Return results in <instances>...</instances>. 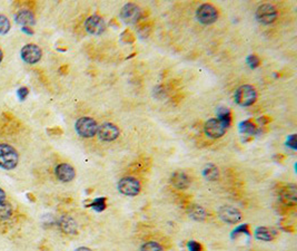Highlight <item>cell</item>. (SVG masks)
Instances as JSON below:
<instances>
[{
    "label": "cell",
    "instance_id": "cell-11",
    "mask_svg": "<svg viewBox=\"0 0 297 251\" xmlns=\"http://www.w3.org/2000/svg\"><path fill=\"white\" fill-rule=\"evenodd\" d=\"M119 130L116 126L115 124L113 123H104L101 124L100 126H98L97 134L99 136V139L101 141H105V142H112V141H115L118 136H119Z\"/></svg>",
    "mask_w": 297,
    "mask_h": 251
},
{
    "label": "cell",
    "instance_id": "cell-4",
    "mask_svg": "<svg viewBox=\"0 0 297 251\" xmlns=\"http://www.w3.org/2000/svg\"><path fill=\"white\" fill-rule=\"evenodd\" d=\"M196 17L201 24L212 25L218 19V11L211 3H204L197 9Z\"/></svg>",
    "mask_w": 297,
    "mask_h": 251
},
{
    "label": "cell",
    "instance_id": "cell-3",
    "mask_svg": "<svg viewBox=\"0 0 297 251\" xmlns=\"http://www.w3.org/2000/svg\"><path fill=\"white\" fill-rule=\"evenodd\" d=\"M257 100L256 90L252 85L239 86L235 92V102L241 106H250Z\"/></svg>",
    "mask_w": 297,
    "mask_h": 251
},
{
    "label": "cell",
    "instance_id": "cell-25",
    "mask_svg": "<svg viewBox=\"0 0 297 251\" xmlns=\"http://www.w3.org/2000/svg\"><path fill=\"white\" fill-rule=\"evenodd\" d=\"M140 251H164V248L158 242L149 241L144 243L142 248H140Z\"/></svg>",
    "mask_w": 297,
    "mask_h": 251
},
{
    "label": "cell",
    "instance_id": "cell-28",
    "mask_svg": "<svg viewBox=\"0 0 297 251\" xmlns=\"http://www.w3.org/2000/svg\"><path fill=\"white\" fill-rule=\"evenodd\" d=\"M247 64H248L252 68H256L258 65H260V59H258V57L256 55H250L248 56V58H247Z\"/></svg>",
    "mask_w": 297,
    "mask_h": 251
},
{
    "label": "cell",
    "instance_id": "cell-2",
    "mask_svg": "<svg viewBox=\"0 0 297 251\" xmlns=\"http://www.w3.org/2000/svg\"><path fill=\"white\" fill-rule=\"evenodd\" d=\"M75 128L79 136H82V138H85V139H89L97 134L98 124H97V122L94 119H91V117L83 116L76 122Z\"/></svg>",
    "mask_w": 297,
    "mask_h": 251
},
{
    "label": "cell",
    "instance_id": "cell-18",
    "mask_svg": "<svg viewBox=\"0 0 297 251\" xmlns=\"http://www.w3.org/2000/svg\"><path fill=\"white\" fill-rule=\"evenodd\" d=\"M203 174L205 179H207L209 181H216L219 178V171L214 164H208L205 166Z\"/></svg>",
    "mask_w": 297,
    "mask_h": 251
},
{
    "label": "cell",
    "instance_id": "cell-17",
    "mask_svg": "<svg viewBox=\"0 0 297 251\" xmlns=\"http://www.w3.org/2000/svg\"><path fill=\"white\" fill-rule=\"evenodd\" d=\"M189 216L190 218H193L194 220H196V221H203L205 219V216H206V214H205V210L199 205H192V207L189 208Z\"/></svg>",
    "mask_w": 297,
    "mask_h": 251
},
{
    "label": "cell",
    "instance_id": "cell-19",
    "mask_svg": "<svg viewBox=\"0 0 297 251\" xmlns=\"http://www.w3.org/2000/svg\"><path fill=\"white\" fill-rule=\"evenodd\" d=\"M280 195L283 197V199L287 201H293L295 202L296 201V185L294 184H289L280 191Z\"/></svg>",
    "mask_w": 297,
    "mask_h": 251
},
{
    "label": "cell",
    "instance_id": "cell-29",
    "mask_svg": "<svg viewBox=\"0 0 297 251\" xmlns=\"http://www.w3.org/2000/svg\"><path fill=\"white\" fill-rule=\"evenodd\" d=\"M241 233H246V234H249V231H248V226L247 224H242V226H239L237 229L233 231V237H236V235L241 234Z\"/></svg>",
    "mask_w": 297,
    "mask_h": 251
},
{
    "label": "cell",
    "instance_id": "cell-24",
    "mask_svg": "<svg viewBox=\"0 0 297 251\" xmlns=\"http://www.w3.org/2000/svg\"><path fill=\"white\" fill-rule=\"evenodd\" d=\"M10 30V21L5 15L0 14V35H6Z\"/></svg>",
    "mask_w": 297,
    "mask_h": 251
},
{
    "label": "cell",
    "instance_id": "cell-35",
    "mask_svg": "<svg viewBox=\"0 0 297 251\" xmlns=\"http://www.w3.org/2000/svg\"><path fill=\"white\" fill-rule=\"evenodd\" d=\"M2 59H3V53H2L1 49H0V63L2 62Z\"/></svg>",
    "mask_w": 297,
    "mask_h": 251
},
{
    "label": "cell",
    "instance_id": "cell-1",
    "mask_svg": "<svg viewBox=\"0 0 297 251\" xmlns=\"http://www.w3.org/2000/svg\"><path fill=\"white\" fill-rule=\"evenodd\" d=\"M19 163V154L14 146L7 143L0 144V167L14 170Z\"/></svg>",
    "mask_w": 297,
    "mask_h": 251
},
{
    "label": "cell",
    "instance_id": "cell-8",
    "mask_svg": "<svg viewBox=\"0 0 297 251\" xmlns=\"http://www.w3.org/2000/svg\"><path fill=\"white\" fill-rule=\"evenodd\" d=\"M142 17V10L135 3H126L120 10V18L126 24H136Z\"/></svg>",
    "mask_w": 297,
    "mask_h": 251
},
{
    "label": "cell",
    "instance_id": "cell-15",
    "mask_svg": "<svg viewBox=\"0 0 297 251\" xmlns=\"http://www.w3.org/2000/svg\"><path fill=\"white\" fill-rule=\"evenodd\" d=\"M171 184L177 189H187L190 184V179L182 171H176L171 176Z\"/></svg>",
    "mask_w": 297,
    "mask_h": 251
},
{
    "label": "cell",
    "instance_id": "cell-5",
    "mask_svg": "<svg viewBox=\"0 0 297 251\" xmlns=\"http://www.w3.org/2000/svg\"><path fill=\"white\" fill-rule=\"evenodd\" d=\"M20 56L26 64L33 65V64H37L41 59L43 51L36 44H27L21 48Z\"/></svg>",
    "mask_w": 297,
    "mask_h": 251
},
{
    "label": "cell",
    "instance_id": "cell-7",
    "mask_svg": "<svg viewBox=\"0 0 297 251\" xmlns=\"http://www.w3.org/2000/svg\"><path fill=\"white\" fill-rule=\"evenodd\" d=\"M118 190L124 196L135 197L140 192V183L137 179L132 177L123 178L118 183Z\"/></svg>",
    "mask_w": 297,
    "mask_h": 251
},
{
    "label": "cell",
    "instance_id": "cell-27",
    "mask_svg": "<svg viewBox=\"0 0 297 251\" xmlns=\"http://www.w3.org/2000/svg\"><path fill=\"white\" fill-rule=\"evenodd\" d=\"M28 94H29V90H28V87H26V86L19 87L17 90V96L20 101H25L26 98H27Z\"/></svg>",
    "mask_w": 297,
    "mask_h": 251
},
{
    "label": "cell",
    "instance_id": "cell-10",
    "mask_svg": "<svg viewBox=\"0 0 297 251\" xmlns=\"http://www.w3.org/2000/svg\"><path fill=\"white\" fill-rule=\"evenodd\" d=\"M85 29L87 33H89L90 35L98 36L101 35L106 29V24L100 16L98 15H93L86 19L85 21Z\"/></svg>",
    "mask_w": 297,
    "mask_h": 251
},
{
    "label": "cell",
    "instance_id": "cell-34",
    "mask_svg": "<svg viewBox=\"0 0 297 251\" xmlns=\"http://www.w3.org/2000/svg\"><path fill=\"white\" fill-rule=\"evenodd\" d=\"M75 251H93V250L87 248V247H79V248H77Z\"/></svg>",
    "mask_w": 297,
    "mask_h": 251
},
{
    "label": "cell",
    "instance_id": "cell-6",
    "mask_svg": "<svg viewBox=\"0 0 297 251\" xmlns=\"http://www.w3.org/2000/svg\"><path fill=\"white\" fill-rule=\"evenodd\" d=\"M277 15L279 14H277L276 7L270 3H263L256 10L257 20L264 25L273 24L276 20Z\"/></svg>",
    "mask_w": 297,
    "mask_h": 251
},
{
    "label": "cell",
    "instance_id": "cell-30",
    "mask_svg": "<svg viewBox=\"0 0 297 251\" xmlns=\"http://www.w3.org/2000/svg\"><path fill=\"white\" fill-rule=\"evenodd\" d=\"M188 249L189 251H200L201 247L198 242L196 241H189L188 242Z\"/></svg>",
    "mask_w": 297,
    "mask_h": 251
},
{
    "label": "cell",
    "instance_id": "cell-21",
    "mask_svg": "<svg viewBox=\"0 0 297 251\" xmlns=\"http://www.w3.org/2000/svg\"><path fill=\"white\" fill-rule=\"evenodd\" d=\"M255 235L258 240L262 241H270L273 239V233L268 228L266 227H260L257 228L256 231H255Z\"/></svg>",
    "mask_w": 297,
    "mask_h": 251
},
{
    "label": "cell",
    "instance_id": "cell-13",
    "mask_svg": "<svg viewBox=\"0 0 297 251\" xmlns=\"http://www.w3.org/2000/svg\"><path fill=\"white\" fill-rule=\"evenodd\" d=\"M55 176L62 182H70L76 177V171L74 167L68 163H60L56 166Z\"/></svg>",
    "mask_w": 297,
    "mask_h": 251
},
{
    "label": "cell",
    "instance_id": "cell-12",
    "mask_svg": "<svg viewBox=\"0 0 297 251\" xmlns=\"http://www.w3.org/2000/svg\"><path fill=\"white\" fill-rule=\"evenodd\" d=\"M218 215L219 218L226 223L236 224L242 220L241 211L234 207H231V205H225V207L219 208Z\"/></svg>",
    "mask_w": 297,
    "mask_h": 251
},
{
    "label": "cell",
    "instance_id": "cell-14",
    "mask_svg": "<svg viewBox=\"0 0 297 251\" xmlns=\"http://www.w3.org/2000/svg\"><path fill=\"white\" fill-rule=\"evenodd\" d=\"M15 20L18 25L22 26V27H33L36 24V18L32 11L27 9H21L15 16Z\"/></svg>",
    "mask_w": 297,
    "mask_h": 251
},
{
    "label": "cell",
    "instance_id": "cell-20",
    "mask_svg": "<svg viewBox=\"0 0 297 251\" xmlns=\"http://www.w3.org/2000/svg\"><path fill=\"white\" fill-rule=\"evenodd\" d=\"M11 215H13V207L7 201H3L0 203V221L8 220Z\"/></svg>",
    "mask_w": 297,
    "mask_h": 251
},
{
    "label": "cell",
    "instance_id": "cell-22",
    "mask_svg": "<svg viewBox=\"0 0 297 251\" xmlns=\"http://www.w3.org/2000/svg\"><path fill=\"white\" fill-rule=\"evenodd\" d=\"M217 115L219 117V121L225 125L226 127L230 126L231 122V111L227 108H219L218 111H217Z\"/></svg>",
    "mask_w": 297,
    "mask_h": 251
},
{
    "label": "cell",
    "instance_id": "cell-31",
    "mask_svg": "<svg viewBox=\"0 0 297 251\" xmlns=\"http://www.w3.org/2000/svg\"><path fill=\"white\" fill-rule=\"evenodd\" d=\"M287 145L289 146V147H292L293 150H296V135L295 134H293V135H291L289 136V138L287 139Z\"/></svg>",
    "mask_w": 297,
    "mask_h": 251
},
{
    "label": "cell",
    "instance_id": "cell-33",
    "mask_svg": "<svg viewBox=\"0 0 297 251\" xmlns=\"http://www.w3.org/2000/svg\"><path fill=\"white\" fill-rule=\"evenodd\" d=\"M22 32L26 33V34H29V35H33V30L30 29L29 27H22Z\"/></svg>",
    "mask_w": 297,
    "mask_h": 251
},
{
    "label": "cell",
    "instance_id": "cell-26",
    "mask_svg": "<svg viewBox=\"0 0 297 251\" xmlns=\"http://www.w3.org/2000/svg\"><path fill=\"white\" fill-rule=\"evenodd\" d=\"M90 207L96 211H102L106 209V197H97L91 202Z\"/></svg>",
    "mask_w": 297,
    "mask_h": 251
},
{
    "label": "cell",
    "instance_id": "cell-23",
    "mask_svg": "<svg viewBox=\"0 0 297 251\" xmlns=\"http://www.w3.org/2000/svg\"><path fill=\"white\" fill-rule=\"evenodd\" d=\"M239 131L244 134L254 135L256 133V126L250 121H244L239 124Z\"/></svg>",
    "mask_w": 297,
    "mask_h": 251
},
{
    "label": "cell",
    "instance_id": "cell-16",
    "mask_svg": "<svg viewBox=\"0 0 297 251\" xmlns=\"http://www.w3.org/2000/svg\"><path fill=\"white\" fill-rule=\"evenodd\" d=\"M59 227L63 233L67 234H76L78 233L77 223L70 216H63L59 221Z\"/></svg>",
    "mask_w": 297,
    "mask_h": 251
},
{
    "label": "cell",
    "instance_id": "cell-9",
    "mask_svg": "<svg viewBox=\"0 0 297 251\" xmlns=\"http://www.w3.org/2000/svg\"><path fill=\"white\" fill-rule=\"evenodd\" d=\"M226 126L218 119H211L205 123L204 131L208 138L219 139L225 134Z\"/></svg>",
    "mask_w": 297,
    "mask_h": 251
},
{
    "label": "cell",
    "instance_id": "cell-32",
    "mask_svg": "<svg viewBox=\"0 0 297 251\" xmlns=\"http://www.w3.org/2000/svg\"><path fill=\"white\" fill-rule=\"evenodd\" d=\"M3 201H6V192L0 188V203L3 202Z\"/></svg>",
    "mask_w": 297,
    "mask_h": 251
}]
</instances>
